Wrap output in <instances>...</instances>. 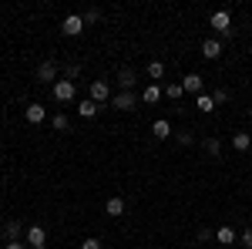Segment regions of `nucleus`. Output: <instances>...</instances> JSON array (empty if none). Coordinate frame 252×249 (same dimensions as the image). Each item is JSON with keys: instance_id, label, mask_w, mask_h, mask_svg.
<instances>
[{"instance_id": "nucleus-1", "label": "nucleus", "mask_w": 252, "mask_h": 249, "mask_svg": "<svg viewBox=\"0 0 252 249\" xmlns=\"http://www.w3.org/2000/svg\"><path fill=\"white\" fill-rule=\"evenodd\" d=\"M54 101H61V105L74 101V81H67V77L54 81Z\"/></svg>"}, {"instance_id": "nucleus-2", "label": "nucleus", "mask_w": 252, "mask_h": 249, "mask_svg": "<svg viewBox=\"0 0 252 249\" xmlns=\"http://www.w3.org/2000/svg\"><path fill=\"white\" fill-rule=\"evenodd\" d=\"M27 246L31 249H47V232L40 229V226H31V229H27Z\"/></svg>"}, {"instance_id": "nucleus-3", "label": "nucleus", "mask_w": 252, "mask_h": 249, "mask_svg": "<svg viewBox=\"0 0 252 249\" xmlns=\"http://www.w3.org/2000/svg\"><path fill=\"white\" fill-rule=\"evenodd\" d=\"M212 27L219 31V34L229 37V34H232V17H229L225 10H215V14H212Z\"/></svg>"}, {"instance_id": "nucleus-4", "label": "nucleus", "mask_w": 252, "mask_h": 249, "mask_svg": "<svg viewBox=\"0 0 252 249\" xmlns=\"http://www.w3.org/2000/svg\"><path fill=\"white\" fill-rule=\"evenodd\" d=\"M61 31H64L67 37H78L81 31H84V17H78V14H71V17H64V24H61Z\"/></svg>"}, {"instance_id": "nucleus-5", "label": "nucleus", "mask_w": 252, "mask_h": 249, "mask_svg": "<svg viewBox=\"0 0 252 249\" xmlns=\"http://www.w3.org/2000/svg\"><path fill=\"white\" fill-rule=\"evenodd\" d=\"M202 84H205L202 74H185L182 77V91H185V95H202Z\"/></svg>"}, {"instance_id": "nucleus-6", "label": "nucleus", "mask_w": 252, "mask_h": 249, "mask_svg": "<svg viewBox=\"0 0 252 249\" xmlns=\"http://www.w3.org/2000/svg\"><path fill=\"white\" fill-rule=\"evenodd\" d=\"M37 81H47V84L61 81V77H58V64H54V61H44V64H37Z\"/></svg>"}, {"instance_id": "nucleus-7", "label": "nucleus", "mask_w": 252, "mask_h": 249, "mask_svg": "<svg viewBox=\"0 0 252 249\" xmlns=\"http://www.w3.org/2000/svg\"><path fill=\"white\" fill-rule=\"evenodd\" d=\"M111 98V88H108V81H91V101L101 105V101H108Z\"/></svg>"}, {"instance_id": "nucleus-8", "label": "nucleus", "mask_w": 252, "mask_h": 249, "mask_svg": "<svg viewBox=\"0 0 252 249\" xmlns=\"http://www.w3.org/2000/svg\"><path fill=\"white\" fill-rule=\"evenodd\" d=\"M135 101H138V98L131 95V91H118V95H115V101H111V105H115L118 111H131V108H135Z\"/></svg>"}, {"instance_id": "nucleus-9", "label": "nucleus", "mask_w": 252, "mask_h": 249, "mask_svg": "<svg viewBox=\"0 0 252 249\" xmlns=\"http://www.w3.org/2000/svg\"><path fill=\"white\" fill-rule=\"evenodd\" d=\"M232 145H235V152H249V148H252V135L249 132H235L232 135Z\"/></svg>"}, {"instance_id": "nucleus-10", "label": "nucleus", "mask_w": 252, "mask_h": 249, "mask_svg": "<svg viewBox=\"0 0 252 249\" xmlns=\"http://www.w3.org/2000/svg\"><path fill=\"white\" fill-rule=\"evenodd\" d=\"M24 115H27L31 125H40V121L47 118V111H44V105H27V111H24Z\"/></svg>"}, {"instance_id": "nucleus-11", "label": "nucleus", "mask_w": 252, "mask_h": 249, "mask_svg": "<svg viewBox=\"0 0 252 249\" xmlns=\"http://www.w3.org/2000/svg\"><path fill=\"white\" fill-rule=\"evenodd\" d=\"M219 54H222V40H205V44H202V58L215 61Z\"/></svg>"}, {"instance_id": "nucleus-12", "label": "nucleus", "mask_w": 252, "mask_h": 249, "mask_svg": "<svg viewBox=\"0 0 252 249\" xmlns=\"http://www.w3.org/2000/svg\"><path fill=\"white\" fill-rule=\"evenodd\" d=\"M215 239H219L222 246H232V243L239 239V236H235V229H232V226H222V229H215Z\"/></svg>"}, {"instance_id": "nucleus-13", "label": "nucleus", "mask_w": 252, "mask_h": 249, "mask_svg": "<svg viewBox=\"0 0 252 249\" xmlns=\"http://www.w3.org/2000/svg\"><path fill=\"white\" fill-rule=\"evenodd\" d=\"M118 84H121V91H131V88H135V71L121 68V71H118Z\"/></svg>"}, {"instance_id": "nucleus-14", "label": "nucleus", "mask_w": 252, "mask_h": 249, "mask_svg": "<svg viewBox=\"0 0 252 249\" xmlns=\"http://www.w3.org/2000/svg\"><path fill=\"white\" fill-rule=\"evenodd\" d=\"M152 132H155V138H172V121L158 118L155 125H152Z\"/></svg>"}, {"instance_id": "nucleus-15", "label": "nucleus", "mask_w": 252, "mask_h": 249, "mask_svg": "<svg viewBox=\"0 0 252 249\" xmlns=\"http://www.w3.org/2000/svg\"><path fill=\"white\" fill-rule=\"evenodd\" d=\"M161 95H165V91H161L158 84H148L145 95H141V101H145V105H158V98H161Z\"/></svg>"}, {"instance_id": "nucleus-16", "label": "nucleus", "mask_w": 252, "mask_h": 249, "mask_svg": "<svg viewBox=\"0 0 252 249\" xmlns=\"http://www.w3.org/2000/svg\"><path fill=\"white\" fill-rule=\"evenodd\" d=\"M104 212H108V215H125V199H121V195H115V199H108V206H104Z\"/></svg>"}, {"instance_id": "nucleus-17", "label": "nucleus", "mask_w": 252, "mask_h": 249, "mask_svg": "<svg viewBox=\"0 0 252 249\" xmlns=\"http://www.w3.org/2000/svg\"><path fill=\"white\" fill-rule=\"evenodd\" d=\"M78 115L81 118H94L97 115V105L91 101V98H88V101H81V105H78Z\"/></svg>"}, {"instance_id": "nucleus-18", "label": "nucleus", "mask_w": 252, "mask_h": 249, "mask_svg": "<svg viewBox=\"0 0 252 249\" xmlns=\"http://www.w3.org/2000/svg\"><path fill=\"white\" fill-rule=\"evenodd\" d=\"M20 222H7V226H3V236H7V243H17V236H20Z\"/></svg>"}, {"instance_id": "nucleus-19", "label": "nucleus", "mask_w": 252, "mask_h": 249, "mask_svg": "<svg viewBox=\"0 0 252 249\" xmlns=\"http://www.w3.org/2000/svg\"><path fill=\"white\" fill-rule=\"evenodd\" d=\"M198 111H202V115L215 111V101H212V95H198Z\"/></svg>"}, {"instance_id": "nucleus-20", "label": "nucleus", "mask_w": 252, "mask_h": 249, "mask_svg": "<svg viewBox=\"0 0 252 249\" xmlns=\"http://www.w3.org/2000/svg\"><path fill=\"white\" fill-rule=\"evenodd\" d=\"M161 74H165V64H161V61H152V64H148V77H152V81H158Z\"/></svg>"}, {"instance_id": "nucleus-21", "label": "nucleus", "mask_w": 252, "mask_h": 249, "mask_svg": "<svg viewBox=\"0 0 252 249\" xmlns=\"http://www.w3.org/2000/svg\"><path fill=\"white\" fill-rule=\"evenodd\" d=\"M182 95H185V91H182V84H168V88H165V98H168V101H178Z\"/></svg>"}, {"instance_id": "nucleus-22", "label": "nucleus", "mask_w": 252, "mask_h": 249, "mask_svg": "<svg viewBox=\"0 0 252 249\" xmlns=\"http://www.w3.org/2000/svg\"><path fill=\"white\" fill-rule=\"evenodd\" d=\"M51 125H54L58 132H64V128L71 125V121H67V115H64V111H61V115H54V118H51Z\"/></svg>"}, {"instance_id": "nucleus-23", "label": "nucleus", "mask_w": 252, "mask_h": 249, "mask_svg": "<svg viewBox=\"0 0 252 249\" xmlns=\"http://www.w3.org/2000/svg\"><path fill=\"white\" fill-rule=\"evenodd\" d=\"M219 148H222L219 138H209V142H205V152H209V155H219Z\"/></svg>"}, {"instance_id": "nucleus-24", "label": "nucleus", "mask_w": 252, "mask_h": 249, "mask_svg": "<svg viewBox=\"0 0 252 249\" xmlns=\"http://www.w3.org/2000/svg\"><path fill=\"white\" fill-rule=\"evenodd\" d=\"M212 101H215V105H222V101H229V91H225V88H219V91L212 95Z\"/></svg>"}, {"instance_id": "nucleus-25", "label": "nucleus", "mask_w": 252, "mask_h": 249, "mask_svg": "<svg viewBox=\"0 0 252 249\" xmlns=\"http://www.w3.org/2000/svg\"><path fill=\"white\" fill-rule=\"evenodd\" d=\"M81 249H101V239L91 236V239H84V243H81Z\"/></svg>"}, {"instance_id": "nucleus-26", "label": "nucleus", "mask_w": 252, "mask_h": 249, "mask_svg": "<svg viewBox=\"0 0 252 249\" xmlns=\"http://www.w3.org/2000/svg\"><path fill=\"white\" fill-rule=\"evenodd\" d=\"M239 243H242L246 249H252V229H246V232H242V236H239Z\"/></svg>"}, {"instance_id": "nucleus-27", "label": "nucleus", "mask_w": 252, "mask_h": 249, "mask_svg": "<svg viewBox=\"0 0 252 249\" xmlns=\"http://www.w3.org/2000/svg\"><path fill=\"white\" fill-rule=\"evenodd\" d=\"M3 249H27V246H24V243H7Z\"/></svg>"}, {"instance_id": "nucleus-28", "label": "nucleus", "mask_w": 252, "mask_h": 249, "mask_svg": "<svg viewBox=\"0 0 252 249\" xmlns=\"http://www.w3.org/2000/svg\"><path fill=\"white\" fill-rule=\"evenodd\" d=\"M249 115H252V105H249Z\"/></svg>"}]
</instances>
